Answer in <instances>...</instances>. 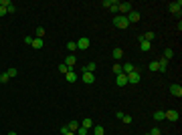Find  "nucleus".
I'll return each instance as SVG.
<instances>
[{"mask_svg":"<svg viewBox=\"0 0 182 135\" xmlns=\"http://www.w3.org/2000/svg\"><path fill=\"white\" fill-rule=\"evenodd\" d=\"M162 119H166V115H164V111H160V109H158V111L154 113V121H162Z\"/></svg>","mask_w":182,"mask_h":135,"instance_id":"obj_21","label":"nucleus"},{"mask_svg":"<svg viewBox=\"0 0 182 135\" xmlns=\"http://www.w3.org/2000/svg\"><path fill=\"white\" fill-rule=\"evenodd\" d=\"M122 56H124V51H122L119 46H117V48H114V58H115V61H119Z\"/></svg>","mask_w":182,"mask_h":135,"instance_id":"obj_20","label":"nucleus"},{"mask_svg":"<svg viewBox=\"0 0 182 135\" xmlns=\"http://www.w3.org/2000/svg\"><path fill=\"white\" fill-rule=\"evenodd\" d=\"M4 14H6V8H2V6H0V16H4Z\"/></svg>","mask_w":182,"mask_h":135,"instance_id":"obj_41","label":"nucleus"},{"mask_svg":"<svg viewBox=\"0 0 182 135\" xmlns=\"http://www.w3.org/2000/svg\"><path fill=\"white\" fill-rule=\"evenodd\" d=\"M6 12H16V6H14V4H10V6L6 8Z\"/></svg>","mask_w":182,"mask_h":135,"instance_id":"obj_40","label":"nucleus"},{"mask_svg":"<svg viewBox=\"0 0 182 135\" xmlns=\"http://www.w3.org/2000/svg\"><path fill=\"white\" fill-rule=\"evenodd\" d=\"M75 135H87V129H85V127H81V125H79V129L75 131Z\"/></svg>","mask_w":182,"mask_h":135,"instance_id":"obj_29","label":"nucleus"},{"mask_svg":"<svg viewBox=\"0 0 182 135\" xmlns=\"http://www.w3.org/2000/svg\"><path fill=\"white\" fill-rule=\"evenodd\" d=\"M172 56H174V51H172V48H166V51H164V58H166V61H170Z\"/></svg>","mask_w":182,"mask_h":135,"instance_id":"obj_24","label":"nucleus"},{"mask_svg":"<svg viewBox=\"0 0 182 135\" xmlns=\"http://www.w3.org/2000/svg\"><path fill=\"white\" fill-rule=\"evenodd\" d=\"M124 115H125L124 111H115V117H117V119H124Z\"/></svg>","mask_w":182,"mask_h":135,"instance_id":"obj_39","label":"nucleus"},{"mask_svg":"<svg viewBox=\"0 0 182 135\" xmlns=\"http://www.w3.org/2000/svg\"><path fill=\"white\" fill-rule=\"evenodd\" d=\"M87 71H89V73H93V71H95V69H97V65H95V63H89V65H87Z\"/></svg>","mask_w":182,"mask_h":135,"instance_id":"obj_32","label":"nucleus"},{"mask_svg":"<svg viewBox=\"0 0 182 135\" xmlns=\"http://www.w3.org/2000/svg\"><path fill=\"white\" fill-rule=\"evenodd\" d=\"M148 69H150V71H158V61H152Z\"/></svg>","mask_w":182,"mask_h":135,"instance_id":"obj_30","label":"nucleus"},{"mask_svg":"<svg viewBox=\"0 0 182 135\" xmlns=\"http://www.w3.org/2000/svg\"><path fill=\"white\" fill-rule=\"evenodd\" d=\"M81 81H83V83H87V85H91V83H95V75L89 73V71H85V73L81 75Z\"/></svg>","mask_w":182,"mask_h":135,"instance_id":"obj_6","label":"nucleus"},{"mask_svg":"<svg viewBox=\"0 0 182 135\" xmlns=\"http://www.w3.org/2000/svg\"><path fill=\"white\" fill-rule=\"evenodd\" d=\"M43 46H45L43 38H33V48H43Z\"/></svg>","mask_w":182,"mask_h":135,"instance_id":"obj_18","label":"nucleus"},{"mask_svg":"<svg viewBox=\"0 0 182 135\" xmlns=\"http://www.w3.org/2000/svg\"><path fill=\"white\" fill-rule=\"evenodd\" d=\"M6 75H8L10 79H14V77L18 75V71H16V69H14V67H10V69H8V71H6Z\"/></svg>","mask_w":182,"mask_h":135,"instance_id":"obj_23","label":"nucleus"},{"mask_svg":"<svg viewBox=\"0 0 182 135\" xmlns=\"http://www.w3.org/2000/svg\"><path fill=\"white\" fill-rule=\"evenodd\" d=\"M67 51H69V53H73V51H77V45H75L73 40H69V43H67Z\"/></svg>","mask_w":182,"mask_h":135,"instance_id":"obj_26","label":"nucleus"},{"mask_svg":"<svg viewBox=\"0 0 182 135\" xmlns=\"http://www.w3.org/2000/svg\"><path fill=\"white\" fill-rule=\"evenodd\" d=\"M125 18H127V22H138V20H140V12L132 10L130 14H127V16H125Z\"/></svg>","mask_w":182,"mask_h":135,"instance_id":"obj_10","label":"nucleus"},{"mask_svg":"<svg viewBox=\"0 0 182 135\" xmlns=\"http://www.w3.org/2000/svg\"><path fill=\"white\" fill-rule=\"evenodd\" d=\"M170 93L174 97H182V87L180 85H170Z\"/></svg>","mask_w":182,"mask_h":135,"instance_id":"obj_11","label":"nucleus"},{"mask_svg":"<svg viewBox=\"0 0 182 135\" xmlns=\"http://www.w3.org/2000/svg\"><path fill=\"white\" fill-rule=\"evenodd\" d=\"M8 81H10V77L6 73H0V83H8Z\"/></svg>","mask_w":182,"mask_h":135,"instance_id":"obj_28","label":"nucleus"},{"mask_svg":"<svg viewBox=\"0 0 182 135\" xmlns=\"http://www.w3.org/2000/svg\"><path fill=\"white\" fill-rule=\"evenodd\" d=\"M81 127H85V129L93 127V119H83V121H81Z\"/></svg>","mask_w":182,"mask_h":135,"instance_id":"obj_22","label":"nucleus"},{"mask_svg":"<svg viewBox=\"0 0 182 135\" xmlns=\"http://www.w3.org/2000/svg\"><path fill=\"white\" fill-rule=\"evenodd\" d=\"M115 83H117V87H125L127 85V75H124V73L115 75Z\"/></svg>","mask_w":182,"mask_h":135,"instance_id":"obj_8","label":"nucleus"},{"mask_svg":"<svg viewBox=\"0 0 182 135\" xmlns=\"http://www.w3.org/2000/svg\"><path fill=\"white\" fill-rule=\"evenodd\" d=\"M75 45H77V48H79V51H87V48L91 46V40H89V38H79Z\"/></svg>","mask_w":182,"mask_h":135,"instance_id":"obj_5","label":"nucleus"},{"mask_svg":"<svg viewBox=\"0 0 182 135\" xmlns=\"http://www.w3.org/2000/svg\"><path fill=\"white\" fill-rule=\"evenodd\" d=\"M132 71H136V67H134L132 63H125L124 67H122V73H124V75H130Z\"/></svg>","mask_w":182,"mask_h":135,"instance_id":"obj_14","label":"nucleus"},{"mask_svg":"<svg viewBox=\"0 0 182 135\" xmlns=\"http://www.w3.org/2000/svg\"><path fill=\"white\" fill-rule=\"evenodd\" d=\"M65 65L73 71V67L77 65V56H75V55H67V56H65Z\"/></svg>","mask_w":182,"mask_h":135,"instance_id":"obj_7","label":"nucleus"},{"mask_svg":"<svg viewBox=\"0 0 182 135\" xmlns=\"http://www.w3.org/2000/svg\"><path fill=\"white\" fill-rule=\"evenodd\" d=\"M6 135H16V131H8V133H6Z\"/></svg>","mask_w":182,"mask_h":135,"instance_id":"obj_42","label":"nucleus"},{"mask_svg":"<svg viewBox=\"0 0 182 135\" xmlns=\"http://www.w3.org/2000/svg\"><path fill=\"white\" fill-rule=\"evenodd\" d=\"M114 73H115V75H119V73H122V65H114Z\"/></svg>","mask_w":182,"mask_h":135,"instance_id":"obj_35","label":"nucleus"},{"mask_svg":"<svg viewBox=\"0 0 182 135\" xmlns=\"http://www.w3.org/2000/svg\"><path fill=\"white\" fill-rule=\"evenodd\" d=\"M10 4H12L10 0H0V6H2V8H8Z\"/></svg>","mask_w":182,"mask_h":135,"instance_id":"obj_31","label":"nucleus"},{"mask_svg":"<svg viewBox=\"0 0 182 135\" xmlns=\"http://www.w3.org/2000/svg\"><path fill=\"white\" fill-rule=\"evenodd\" d=\"M65 79H67L69 83H75V81L79 79V75H77V73H75V71H69L67 75H65Z\"/></svg>","mask_w":182,"mask_h":135,"instance_id":"obj_13","label":"nucleus"},{"mask_svg":"<svg viewBox=\"0 0 182 135\" xmlns=\"http://www.w3.org/2000/svg\"><path fill=\"white\" fill-rule=\"evenodd\" d=\"M111 2H114V0H103L101 4H103V6H105V8H109V6H111Z\"/></svg>","mask_w":182,"mask_h":135,"instance_id":"obj_38","label":"nucleus"},{"mask_svg":"<svg viewBox=\"0 0 182 135\" xmlns=\"http://www.w3.org/2000/svg\"><path fill=\"white\" fill-rule=\"evenodd\" d=\"M122 121H124L125 125H130V123H132V121H134V119H132L130 115H124V119H122Z\"/></svg>","mask_w":182,"mask_h":135,"instance_id":"obj_33","label":"nucleus"},{"mask_svg":"<svg viewBox=\"0 0 182 135\" xmlns=\"http://www.w3.org/2000/svg\"><path fill=\"white\" fill-rule=\"evenodd\" d=\"M79 121H69L67 123V127H69V131H73V133H75V131H77V129H79Z\"/></svg>","mask_w":182,"mask_h":135,"instance_id":"obj_15","label":"nucleus"},{"mask_svg":"<svg viewBox=\"0 0 182 135\" xmlns=\"http://www.w3.org/2000/svg\"><path fill=\"white\" fill-rule=\"evenodd\" d=\"M117 4H119V2H115V0H114V2H111V6H109V10H111V12H117Z\"/></svg>","mask_w":182,"mask_h":135,"instance_id":"obj_34","label":"nucleus"},{"mask_svg":"<svg viewBox=\"0 0 182 135\" xmlns=\"http://www.w3.org/2000/svg\"><path fill=\"white\" fill-rule=\"evenodd\" d=\"M150 135H162V131H160L158 127H154V129H152V131H150Z\"/></svg>","mask_w":182,"mask_h":135,"instance_id":"obj_36","label":"nucleus"},{"mask_svg":"<svg viewBox=\"0 0 182 135\" xmlns=\"http://www.w3.org/2000/svg\"><path fill=\"white\" fill-rule=\"evenodd\" d=\"M63 135H75V133H73V131H67V133H63Z\"/></svg>","mask_w":182,"mask_h":135,"instance_id":"obj_43","label":"nucleus"},{"mask_svg":"<svg viewBox=\"0 0 182 135\" xmlns=\"http://www.w3.org/2000/svg\"><path fill=\"white\" fill-rule=\"evenodd\" d=\"M146 135H150V133H146Z\"/></svg>","mask_w":182,"mask_h":135,"instance_id":"obj_44","label":"nucleus"},{"mask_svg":"<svg viewBox=\"0 0 182 135\" xmlns=\"http://www.w3.org/2000/svg\"><path fill=\"white\" fill-rule=\"evenodd\" d=\"M154 38H156V34L152 32V30H148V32H146L144 36H142V40H146V43H152Z\"/></svg>","mask_w":182,"mask_h":135,"instance_id":"obj_16","label":"nucleus"},{"mask_svg":"<svg viewBox=\"0 0 182 135\" xmlns=\"http://www.w3.org/2000/svg\"><path fill=\"white\" fill-rule=\"evenodd\" d=\"M114 24L117 26V28H122V30L130 26V22H127V18H125V16H122V14H117V16H114Z\"/></svg>","mask_w":182,"mask_h":135,"instance_id":"obj_1","label":"nucleus"},{"mask_svg":"<svg viewBox=\"0 0 182 135\" xmlns=\"http://www.w3.org/2000/svg\"><path fill=\"white\" fill-rule=\"evenodd\" d=\"M140 48H142L144 53H148L150 48H152V43H146V40H142V38H140Z\"/></svg>","mask_w":182,"mask_h":135,"instance_id":"obj_17","label":"nucleus"},{"mask_svg":"<svg viewBox=\"0 0 182 135\" xmlns=\"http://www.w3.org/2000/svg\"><path fill=\"white\" fill-rule=\"evenodd\" d=\"M93 135H105L103 125H95V127H93Z\"/></svg>","mask_w":182,"mask_h":135,"instance_id":"obj_19","label":"nucleus"},{"mask_svg":"<svg viewBox=\"0 0 182 135\" xmlns=\"http://www.w3.org/2000/svg\"><path fill=\"white\" fill-rule=\"evenodd\" d=\"M117 12H122V16H127L132 12V4L130 2H119L117 4Z\"/></svg>","mask_w":182,"mask_h":135,"instance_id":"obj_3","label":"nucleus"},{"mask_svg":"<svg viewBox=\"0 0 182 135\" xmlns=\"http://www.w3.org/2000/svg\"><path fill=\"white\" fill-rule=\"evenodd\" d=\"M59 71H61L63 75H67V73H69V71H71V69H69L67 65H65V63H61V65H59Z\"/></svg>","mask_w":182,"mask_h":135,"instance_id":"obj_25","label":"nucleus"},{"mask_svg":"<svg viewBox=\"0 0 182 135\" xmlns=\"http://www.w3.org/2000/svg\"><path fill=\"white\" fill-rule=\"evenodd\" d=\"M158 71H162V73H166V71H168V61H166L164 56L158 61Z\"/></svg>","mask_w":182,"mask_h":135,"instance_id":"obj_12","label":"nucleus"},{"mask_svg":"<svg viewBox=\"0 0 182 135\" xmlns=\"http://www.w3.org/2000/svg\"><path fill=\"white\" fill-rule=\"evenodd\" d=\"M140 81H142V73L140 71H132L127 75V85H138Z\"/></svg>","mask_w":182,"mask_h":135,"instance_id":"obj_2","label":"nucleus"},{"mask_svg":"<svg viewBox=\"0 0 182 135\" xmlns=\"http://www.w3.org/2000/svg\"><path fill=\"white\" fill-rule=\"evenodd\" d=\"M168 10L172 12V14H178L180 16V12H182V2L178 0V2H170L168 4Z\"/></svg>","mask_w":182,"mask_h":135,"instance_id":"obj_4","label":"nucleus"},{"mask_svg":"<svg viewBox=\"0 0 182 135\" xmlns=\"http://www.w3.org/2000/svg\"><path fill=\"white\" fill-rule=\"evenodd\" d=\"M24 45H33V36H24Z\"/></svg>","mask_w":182,"mask_h":135,"instance_id":"obj_37","label":"nucleus"},{"mask_svg":"<svg viewBox=\"0 0 182 135\" xmlns=\"http://www.w3.org/2000/svg\"><path fill=\"white\" fill-rule=\"evenodd\" d=\"M164 115H166V119H168V121H178V111H174V109L164 111Z\"/></svg>","mask_w":182,"mask_h":135,"instance_id":"obj_9","label":"nucleus"},{"mask_svg":"<svg viewBox=\"0 0 182 135\" xmlns=\"http://www.w3.org/2000/svg\"><path fill=\"white\" fill-rule=\"evenodd\" d=\"M43 36H45V28L39 26V28H36V38H43Z\"/></svg>","mask_w":182,"mask_h":135,"instance_id":"obj_27","label":"nucleus"}]
</instances>
